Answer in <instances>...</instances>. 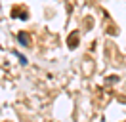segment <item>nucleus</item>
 Instances as JSON below:
<instances>
[{
    "label": "nucleus",
    "mask_w": 126,
    "mask_h": 122,
    "mask_svg": "<svg viewBox=\"0 0 126 122\" xmlns=\"http://www.w3.org/2000/svg\"><path fill=\"white\" fill-rule=\"evenodd\" d=\"M67 44H69V48H77V44H79V32H77V30L69 34V38H67Z\"/></svg>",
    "instance_id": "1"
},
{
    "label": "nucleus",
    "mask_w": 126,
    "mask_h": 122,
    "mask_svg": "<svg viewBox=\"0 0 126 122\" xmlns=\"http://www.w3.org/2000/svg\"><path fill=\"white\" fill-rule=\"evenodd\" d=\"M17 40L21 42V46H29V36H27V32H17Z\"/></svg>",
    "instance_id": "3"
},
{
    "label": "nucleus",
    "mask_w": 126,
    "mask_h": 122,
    "mask_svg": "<svg viewBox=\"0 0 126 122\" xmlns=\"http://www.w3.org/2000/svg\"><path fill=\"white\" fill-rule=\"evenodd\" d=\"M14 17H19V19H27V10L25 8H14Z\"/></svg>",
    "instance_id": "2"
}]
</instances>
